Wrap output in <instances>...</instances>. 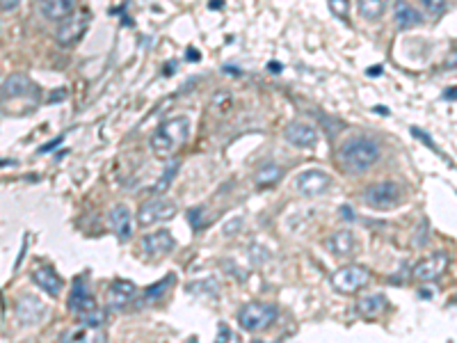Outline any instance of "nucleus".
<instances>
[{"label": "nucleus", "instance_id": "4be33fe9", "mask_svg": "<svg viewBox=\"0 0 457 343\" xmlns=\"http://www.w3.org/2000/svg\"><path fill=\"white\" fill-rule=\"evenodd\" d=\"M389 7V0H359V12L366 21H378Z\"/></svg>", "mask_w": 457, "mask_h": 343}, {"label": "nucleus", "instance_id": "b1692460", "mask_svg": "<svg viewBox=\"0 0 457 343\" xmlns=\"http://www.w3.org/2000/svg\"><path fill=\"white\" fill-rule=\"evenodd\" d=\"M169 284H174V275H167L165 280H160L158 284H153L151 289H146V293H144V302H149V304H153V302H158L165 293H167V289H169Z\"/></svg>", "mask_w": 457, "mask_h": 343}, {"label": "nucleus", "instance_id": "f257e3e1", "mask_svg": "<svg viewBox=\"0 0 457 343\" xmlns=\"http://www.w3.org/2000/svg\"><path fill=\"white\" fill-rule=\"evenodd\" d=\"M338 161L350 172H366L380 161V144L371 137H352L341 144Z\"/></svg>", "mask_w": 457, "mask_h": 343}, {"label": "nucleus", "instance_id": "9d476101", "mask_svg": "<svg viewBox=\"0 0 457 343\" xmlns=\"http://www.w3.org/2000/svg\"><path fill=\"white\" fill-rule=\"evenodd\" d=\"M446 268H448V254L435 252L427 258H423V261H418L411 275H414L416 282H437L446 273Z\"/></svg>", "mask_w": 457, "mask_h": 343}, {"label": "nucleus", "instance_id": "20e7f679", "mask_svg": "<svg viewBox=\"0 0 457 343\" xmlns=\"http://www.w3.org/2000/svg\"><path fill=\"white\" fill-rule=\"evenodd\" d=\"M277 318V307L270 302H250L238 311V323L247 332H261L270 328Z\"/></svg>", "mask_w": 457, "mask_h": 343}, {"label": "nucleus", "instance_id": "393cba45", "mask_svg": "<svg viewBox=\"0 0 457 343\" xmlns=\"http://www.w3.org/2000/svg\"><path fill=\"white\" fill-rule=\"evenodd\" d=\"M179 161H174V163H169L167 165V170L162 172V176L158 179V183L153 185V194H162V192H167L169 190V185H172V181H174V176H176V172H179Z\"/></svg>", "mask_w": 457, "mask_h": 343}, {"label": "nucleus", "instance_id": "1a4fd4ad", "mask_svg": "<svg viewBox=\"0 0 457 343\" xmlns=\"http://www.w3.org/2000/svg\"><path fill=\"white\" fill-rule=\"evenodd\" d=\"M329 183H332V176L323 170H307L295 176V188L304 197H318L329 188Z\"/></svg>", "mask_w": 457, "mask_h": 343}, {"label": "nucleus", "instance_id": "bb28decb", "mask_svg": "<svg viewBox=\"0 0 457 343\" xmlns=\"http://www.w3.org/2000/svg\"><path fill=\"white\" fill-rule=\"evenodd\" d=\"M329 9H332L336 16L347 18V14H350V3H347V0H329Z\"/></svg>", "mask_w": 457, "mask_h": 343}, {"label": "nucleus", "instance_id": "2eb2a0df", "mask_svg": "<svg viewBox=\"0 0 457 343\" xmlns=\"http://www.w3.org/2000/svg\"><path fill=\"white\" fill-rule=\"evenodd\" d=\"M110 227L117 234V238L126 243V240H131L133 236V213L131 208L126 206V204H117L110 211Z\"/></svg>", "mask_w": 457, "mask_h": 343}, {"label": "nucleus", "instance_id": "f3484780", "mask_svg": "<svg viewBox=\"0 0 457 343\" xmlns=\"http://www.w3.org/2000/svg\"><path fill=\"white\" fill-rule=\"evenodd\" d=\"M325 247H327L329 254H334L338 258H345L356 249V238H354L352 231L341 229V231H334V234L325 240Z\"/></svg>", "mask_w": 457, "mask_h": 343}, {"label": "nucleus", "instance_id": "5701e85b", "mask_svg": "<svg viewBox=\"0 0 457 343\" xmlns=\"http://www.w3.org/2000/svg\"><path fill=\"white\" fill-rule=\"evenodd\" d=\"M283 176V170L279 168V165H274V163H265L263 168L256 172V183L259 185H265V188H268V185H274L277 183L279 179Z\"/></svg>", "mask_w": 457, "mask_h": 343}, {"label": "nucleus", "instance_id": "7c9ffc66", "mask_svg": "<svg viewBox=\"0 0 457 343\" xmlns=\"http://www.w3.org/2000/svg\"><path fill=\"white\" fill-rule=\"evenodd\" d=\"M270 71H274V73L281 71V64L279 62H270Z\"/></svg>", "mask_w": 457, "mask_h": 343}, {"label": "nucleus", "instance_id": "dca6fc26", "mask_svg": "<svg viewBox=\"0 0 457 343\" xmlns=\"http://www.w3.org/2000/svg\"><path fill=\"white\" fill-rule=\"evenodd\" d=\"M32 282L39 286L46 295H51V298H58L64 289L62 277L55 273L51 266H37L32 270Z\"/></svg>", "mask_w": 457, "mask_h": 343}, {"label": "nucleus", "instance_id": "a878e982", "mask_svg": "<svg viewBox=\"0 0 457 343\" xmlns=\"http://www.w3.org/2000/svg\"><path fill=\"white\" fill-rule=\"evenodd\" d=\"M78 318H80V325L101 328V325H103V320H105V313H103V309H101V307H94L91 311L82 313V316H78Z\"/></svg>", "mask_w": 457, "mask_h": 343}, {"label": "nucleus", "instance_id": "aec40b11", "mask_svg": "<svg viewBox=\"0 0 457 343\" xmlns=\"http://www.w3.org/2000/svg\"><path fill=\"white\" fill-rule=\"evenodd\" d=\"M384 307H387V298L380 293H373V295H366V298H361L359 302H356V309H359L361 316L366 318H375V316H380V313L384 311Z\"/></svg>", "mask_w": 457, "mask_h": 343}, {"label": "nucleus", "instance_id": "39448f33", "mask_svg": "<svg viewBox=\"0 0 457 343\" xmlns=\"http://www.w3.org/2000/svg\"><path fill=\"white\" fill-rule=\"evenodd\" d=\"M402 199V190L398 183L393 181H382V183H373L363 190V204L371 208H393L398 206Z\"/></svg>", "mask_w": 457, "mask_h": 343}, {"label": "nucleus", "instance_id": "f8f14e48", "mask_svg": "<svg viewBox=\"0 0 457 343\" xmlns=\"http://www.w3.org/2000/svg\"><path fill=\"white\" fill-rule=\"evenodd\" d=\"M283 137L290 146H297V149H311L318 142V131L311 124H302V122H292L286 126Z\"/></svg>", "mask_w": 457, "mask_h": 343}, {"label": "nucleus", "instance_id": "f03ea898", "mask_svg": "<svg viewBox=\"0 0 457 343\" xmlns=\"http://www.w3.org/2000/svg\"><path fill=\"white\" fill-rule=\"evenodd\" d=\"M188 131H190L188 117L165 119V122L155 128V133L151 135V140H149L151 151L158 156V158H169V156L176 151L183 142H186Z\"/></svg>", "mask_w": 457, "mask_h": 343}, {"label": "nucleus", "instance_id": "2f4dec72", "mask_svg": "<svg viewBox=\"0 0 457 343\" xmlns=\"http://www.w3.org/2000/svg\"><path fill=\"white\" fill-rule=\"evenodd\" d=\"M448 62H451V64H453V67H457V51H455V53L451 55V60H448Z\"/></svg>", "mask_w": 457, "mask_h": 343}, {"label": "nucleus", "instance_id": "6ab92c4d", "mask_svg": "<svg viewBox=\"0 0 457 343\" xmlns=\"http://www.w3.org/2000/svg\"><path fill=\"white\" fill-rule=\"evenodd\" d=\"M76 9V0H39V14L46 21H62Z\"/></svg>", "mask_w": 457, "mask_h": 343}, {"label": "nucleus", "instance_id": "412c9836", "mask_svg": "<svg viewBox=\"0 0 457 343\" xmlns=\"http://www.w3.org/2000/svg\"><path fill=\"white\" fill-rule=\"evenodd\" d=\"M423 18H420V14L416 12L414 7H411L409 3H405V0H398V5H396V23L402 27V30H407V27L411 25H418Z\"/></svg>", "mask_w": 457, "mask_h": 343}, {"label": "nucleus", "instance_id": "c85d7f7f", "mask_svg": "<svg viewBox=\"0 0 457 343\" xmlns=\"http://www.w3.org/2000/svg\"><path fill=\"white\" fill-rule=\"evenodd\" d=\"M18 3H21V0H0V9H3V12H12V9L18 7Z\"/></svg>", "mask_w": 457, "mask_h": 343}, {"label": "nucleus", "instance_id": "cd10ccee", "mask_svg": "<svg viewBox=\"0 0 457 343\" xmlns=\"http://www.w3.org/2000/svg\"><path fill=\"white\" fill-rule=\"evenodd\" d=\"M423 7L427 9L430 14H442L446 9V0H423Z\"/></svg>", "mask_w": 457, "mask_h": 343}, {"label": "nucleus", "instance_id": "4468645a", "mask_svg": "<svg viewBox=\"0 0 457 343\" xmlns=\"http://www.w3.org/2000/svg\"><path fill=\"white\" fill-rule=\"evenodd\" d=\"M67 304H69V311L78 313V316H82V313H87V311L94 309V307H98L96 300H94V295L87 291V284L82 282V277H78L76 284H73Z\"/></svg>", "mask_w": 457, "mask_h": 343}, {"label": "nucleus", "instance_id": "0eeeda50", "mask_svg": "<svg viewBox=\"0 0 457 343\" xmlns=\"http://www.w3.org/2000/svg\"><path fill=\"white\" fill-rule=\"evenodd\" d=\"M368 280H371V270L366 266H347L332 275V286L338 293L350 295V293H356L359 289H363V286L368 284Z\"/></svg>", "mask_w": 457, "mask_h": 343}, {"label": "nucleus", "instance_id": "6e6552de", "mask_svg": "<svg viewBox=\"0 0 457 343\" xmlns=\"http://www.w3.org/2000/svg\"><path fill=\"white\" fill-rule=\"evenodd\" d=\"M174 216H176V204L162 197H151L137 211V222L142 227H151V225H158V222L172 220Z\"/></svg>", "mask_w": 457, "mask_h": 343}, {"label": "nucleus", "instance_id": "a211bd4d", "mask_svg": "<svg viewBox=\"0 0 457 343\" xmlns=\"http://www.w3.org/2000/svg\"><path fill=\"white\" fill-rule=\"evenodd\" d=\"M137 295V286L128 280H117L112 282V286L108 289V304L112 309H122L126 304H131Z\"/></svg>", "mask_w": 457, "mask_h": 343}, {"label": "nucleus", "instance_id": "ddd939ff", "mask_svg": "<svg viewBox=\"0 0 457 343\" xmlns=\"http://www.w3.org/2000/svg\"><path fill=\"white\" fill-rule=\"evenodd\" d=\"M16 318L23 323V325H34V323H39L46 313V307L39 298H34V295H23V298L16 300Z\"/></svg>", "mask_w": 457, "mask_h": 343}, {"label": "nucleus", "instance_id": "c756f323", "mask_svg": "<svg viewBox=\"0 0 457 343\" xmlns=\"http://www.w3.org/2000/svg\"><path fill=\"white\" fill-rule=\"evenodd\" d=\"M231 330H226V325H219V335H217V341H224V339H231Z\"/></svg>", "mask_w": 457, "mask_h": 343}, {"label": "nucleus", "instance_id": "7ed1b4c3", "mask_svg": "<svg viewBox=\"0 0 457 343\" xmlns=\"http://www.w3.org/2000/svg\"><path fill=\"white\" fill-rule=\"evenodd\" d=\"M14 101H30L37 106L39 101V89H37L34 82L23 76V73H12L3 85H0V104L3 106H12Z\"/></svg>", "mask_w": 457, "mask_h": 343}, {"label": "nucleus", "instance_id": "473e14b6", "mask_svg": "<svg viewBox=\"0 0 457 343\" xmlns=\"http://www.w3.org/2000/svg\"><path fill=\"white\" fill-rule=\"evenodd\" d=\"M188 58H190V60H192V58L197 60V58H199V53H197V51H190V53H188Z\"/></svg>", "mask_w": 457, "mask_h": 343}, {"label": "nucleus", "instance_id": "423d86ee", "mask_svg": "<svg viewBox=\"0 0 457 343\" xmlns=\"http://www.w3.org/2000/svg\"><path fill=\"white\" fill-rule=\"evenodd\" d=\"M89 25V14L87 12H73L69 14L67 18H62L60 21V27L55 30V42L64 49H69V46L78 44L82 39V35H85Z\"/></svg>", "mask_w": 457, "mask_h": 343}, {"label": "nucleus", "instance_id": "9b49d317", "mask_svg": "<svg viewBox=\"0 0 457 343\" xmlns=\"http://www.w3.org/2000/svg\"><path fill=\"white\" fill-rule=\"evenodd\" d=\"M142 249H144V254L155 256V258L167 256L176 249V240H174V236L167 229H160V231H153V234L142 238Z\"/></svg>", "mask_w": 457, "mask_h": 343}]
</instances>
